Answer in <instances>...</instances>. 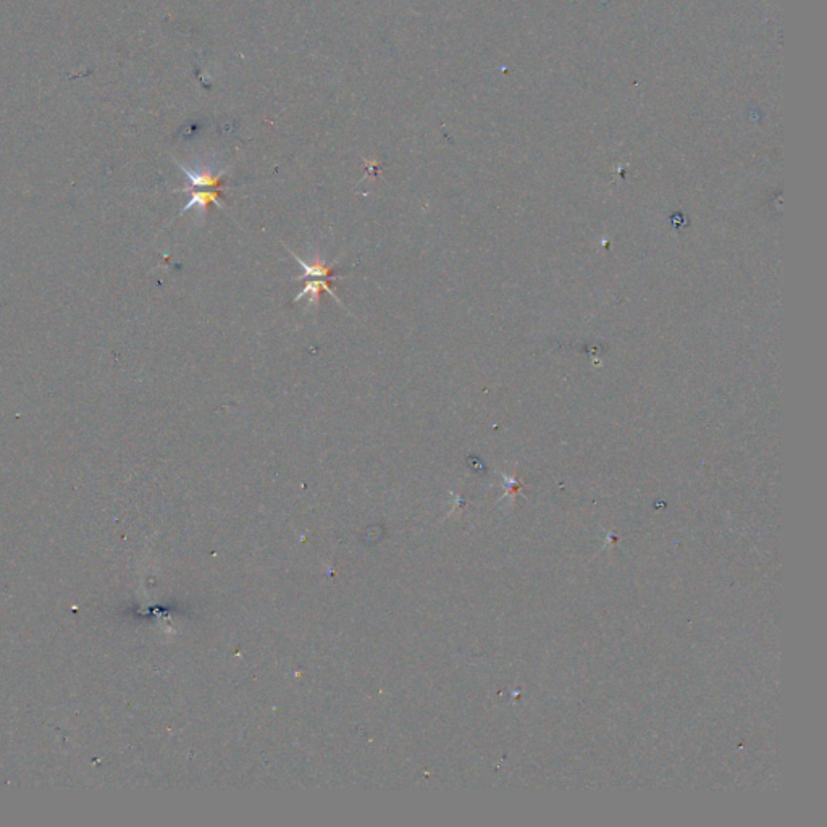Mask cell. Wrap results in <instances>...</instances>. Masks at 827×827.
I'll use <instances>...</instances> for the list:
<instances>
[{
  "label": "cell",
  "mask_w": 827,
  "mask_h": 827,
  "mask_svg": "<svg viewBox=\"0 0 827 827\" xmlns=\"http://www.w3.org/2000/svg\"><path fill=\"white\" fill-rule=\"evenodd\" d=\"M322 291H325V293L330 294V296L333 298L335 301L340 304V306H343V302H341L340 299L336 298L335 291H333V289H331L330 283H328V280H320V278L315 280V282H309L306 284V286L302 288V291L299 293L296 298H294V302H299L304 296H309V304H311V306H315L317 301H318V296H320Z\"/></svg>",
  "instance_id": "3"
},
{
  "label": "cell",
  "mask_w": 827,
  "mask_h": 827,
  "mask_svg": "<svg viewBox=\"0 0 827 827\" xmlns=\"http://www.w3.org/2000/svg\"><path fill=\"white\" fill-rule=\"evenodd\" d=\"M294 259L298 260V264L301 265L304 270L302 277H298L296 280H304V278H320V280H335L333 277V267H330L325 260H323L320 255H315L313 257V262L309 264L306 260H302L296 253H293V251H289Z\"/></svg>",
  "instance_id": "1"
},
{
  "label": "cell",
  "mask_w": 827,
  "mask_h": 827,
  "mask_svg": "<svg viewBox=\"0 0 827 827\" xmlns=\"http://www.w3.org/2000/svg\"><path fill=\"white\" fill-rule=\"evenodd\" d=\"M179 168L183 170L184 175H186V178L189 179V184L194 188H213L218 189L220 188V183L223 179V175L226 172L223 170L222 173H212L208 172V170H201V172H193V170H189L188 167H184V165L178 164Z\"/></svg>",
  "instance_id": "2"
},
{
  "label": "cell",
  "mask_w": 827,
  "mask_h": 827,
  "mask_svg": "<svg viewBox=\"0 0 827 827\" xmlns=\"http://www.w3.org/2000/svg\"><path fill=\"white\" fill-rule=\"evenodd\" d=\"M218 194H220V193H218V189H215V191H199V193H194L193 196H191V199H189V201H188L186 206H184L182 208L179 215H183L184 212L189 211V208L196 207V206L199 208H202V211H206L207 206H211V204H215L217 207L223 208L220 201H218Z\"/></svg>",
  "instance_id": "4"
}]
</instances>
